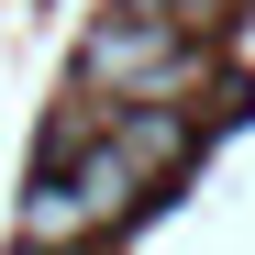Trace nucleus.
<instances>
[{"mask_svg": "<svg viewBox=\"0 0 255 255\" xmlns=\"http://www.w3.org/2000/svg\"><path fill=\"white\" fill-rule=\"evenodd\" d=\"M200 78V56H189V33L166 22V0H122V11H100L89 22V45H78V89L89 100H178Z\"/></svg>", "mask_w": 255, "mask_h": 255, "instance_id": "nucleus-1", "label": "nucleus"}, {"mask_svg": "<svg viewBox=\"0 0 255 255\" xmlns=\"http://www.w3.org/2000/svg\"><path fill=\"white\" fill-rule=\"evenodd\" d=\"M189 133H200V122H189V100H122V111H111V155L133 166L144 189L189 155Z\"/></svg>", "mask_w": 255, "mask_h": 255, "instance_id": "nucleus-2", "label": "nucleus"}]
</instances>
